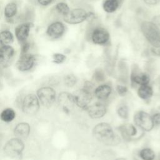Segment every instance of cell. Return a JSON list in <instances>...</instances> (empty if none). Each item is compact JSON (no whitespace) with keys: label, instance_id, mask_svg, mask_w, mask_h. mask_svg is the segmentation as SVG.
<instances>
[{"label":"cell","instance_id":"cell-10","mask_svg":"<svg viewBox=\"0 0 160 160\" xmlns=\"http://www.w3.org/2000/svg\"><path fill=\"white\" fill-rule=\"evenodd\" d=\"M32 23L29 21L22 22L18 24L14 28L15 38L18 43L21 45L28 41L30 35V32Z\"/></svg>","mask_w":160,"mask_h":160},{"label":"cell","instance_id":"cell-13","mask_svg":"<svg viewBox=\"0 0 160 160\" xmlns=\"http://www.w3.org/2000/svg\"><path fill=\"white\" fill-rule=\"evenodd\" d=\"M16 51L11 45H2L0 48V61L1 66L8 68L12 62L15 56Z\"/></svg>","mask_w":160,"mask_h":160},{"label":"cell","instance_id":"cell-12","mask_svg":"<svg viewBox=\"0 0 160 160\" xmlns=\"http://www.w3.org/2000/svg\"><path fill=\"white\" fill-rule=\"evenodd\" d=\"M72 95L76 105L81 108H88L92 98V93L84 88L76 91Z\"/></svg>","mask_w":160,"mask_h":160},{"label":"cell","instance_id":"cell-22","mask_svg":"<svg viewBox=\"0 0 160 160\" xmlns=\"http://www.w3.org/2000/svg\"><path fill=\"white\" fill-rule=\"evenodd\" d=\"M137 94L141 99L148 101L150 99L153 95V89L149 84L141 85L138 88Z\"/></svg>","mask_w":160,"mask_h":160},{"label":"cell","instance_id":"cell-26","mask_svg":"<svg viewBox=\"0 0 160 160\" xmlns=\"http://www.w3.org/2000/svg\"><path fill=\"white\" fill-rule=\"evenodd\" d=\"M16 118V112L11 108L4 109L1 113V119L5 122H10Z\"/></svg>","mask_w":160,"mask_h":160},{"label":"cell","instance_id":"cell-5","mask_svg":"<svg viewBox=\"0 0 160 160\" xmlns=\"http://www.w3.org/2000/svg\"><path fill=\"white\" fill-rule=\"evenodd\" d=\"M134 122L138 127L146 132L151 131L155 126L152 115L144 111H138L134 114Z\"/></svg>","mask_w":160,"mask_h":160},{"label":"cell","instance_id":"cell-23","mask_svg":"<svg viewBox=\"0 0 160 160\" xmlns=\"http://www.w3.org/2000/svg\"><path fill=\"white\" fill-rule=\"evenodd\" d=\"M14 34L8 29H2L0 32V44L2 45H11L14 41Z\"/></svg>","mask_w":160,"mask_h":160},{"label":"cell","instance_id":"cell-33","mask_svg":"<svg viewBox=\"0 0 160 160\" xmlns=\"http://www.w3.org/2000/svg\"><path fill=\"white\" fill-rule=\"evenodd\" d=\"M82 88H84V89L91 92H94V90H95V88H94V85L92 82L90 81H86L84 83V86L82 87Z\"/></svg>","mask_w":160,"mask_h":160},{"label":"cell","instance_id":"cell-28","mask_svg":"<svg viewBox=\"0 0 160 160\" xmlns=\"http://www.w3.org/2000/svg\"><path fill=\"white\" fill-rule=\"evenodd\" d=\"M92 78L95 81L98 82H101L105 80L106 76L104 71L101 69H97L93 73Z\"/></svg>","mask_w":160,"mask_h":160},{"label":"cell","instance_id":"cell-35","mask_svg":"<svg viewBox=\"0 0 160 160\" xmlns=\"http://www.w3.org/2000/svg\"><path fill=\"white\" fill-rule=\"evenodd\" d=\"M144 2L148 5H156L160 2V0H144Z\"/></svg>","mask_w":160,"mask_h":160},{"label":"cell","instance_id":"cell-7","mask_svg":"<svg viewBox=\"0 0 160 160\" xmlns=\"http://www.w3.org/2000/svg\"><path fill=\"white\" fill-rule=\"evenodd\" d=\"M66 31V26L61 21H54L49 24L46 29V36L51 39L61 38Z\"/></svg>","mask_w":160,"mask_h":160},{"label":"cell","instance_id":"cell-34","mask_svg":"<svg viewBox=\"0 0 160 160\" xmlns=\"http://www.w3.org/2000/svg\"><path fill=\"white\" fill-rule=\"evenodd\" d=\"M152 120L155 126H160V112H157L152 115Z\"/></svg>","mask_w":160,"mask_h":160},{"label":"cell","instance_id":"cell-19","mask_svg":"<svg viewBox=\"0 0 160 160\" xmlns=\"http://www.w3.org/2000/svg\"><path fill=\"white\" fill-rule=\"evenodd\" d=\"M118 129L123 139L126 141L130 140L131 138L135 136L138 132L136 128L130 123L121 125L119 127Z\"/></svg>","mask_w":160,"mask_h":160},{"label":"cell","instance_id":"cell-2","mask_svg":"<svg viewBox=\"0 0 160 160\" xmlns=\"http://www.w3.org/2000/svg\"><path fill=\"white\" fill-rule=\"evenodd\" d=\"M87 37L92 44L98 46H106L111 41L109 31L101 25L91 26L88 29Z\"/></svg>","mask_w":160,"mask_h":160},{"label":"cell","instance_id":"cell-37","mask_svg":"<svg viewBox=\"0 0 160 160\" xmlns=\"http://www.w3.org/2000/svg\"><path fill=\"white\" fill-rule=\"evenodd\" d=\"M116 160H126V159H125L124 158H119L116 159Z\"/></svg>","mask_w":160,"mask_h":160},{"label":"cell","instance_id":"cell-9","mask_svg":"<svg viewBox=\"0 0 160 160\" xmlns=\"http://www.w3.org/2000/svg\"><path fill=\"white\" fill-rule=\"evenodd\" d=\"M39 109V100L34 94L26 95L22 102V111L29 115L36 114Z\"/></svg>","mask_w":160,"mask_h":160},{"label":"cell","instance_id":"cell-25","mask_svg":"<svg viewBox=\"0 0 160 160\" xmlns=\"http://www.w3.org/2000/svg\"><path fill=\"white\" fill-rule=\"evenodd\" d=\"M138 155L142 160H154L156 159V154L150 148L141 149L139 151Z\"/></svg>","mask_w":160,"mask_h":160},{"label":"cell","instance_id":"cell-8","mask_svg":"<svg viewBox=\"0 0 160 160\" xmlns=\"http://www.w3.org/2000/svg\"><path fill=\"white\" fill-rule=\"evenodd\" d=\"M37 96L41 104L46 107H51L56 101V91L49 86H44L39 88L37 91Z\"/></svg>","mask_w":160,"mask_h":160},{"label":"cell","instance_id":"cell-16","mask_svg":"<svg viewBox=\"0 0 160 160\" xmlns=\"http://www.w3.org/2000/svg\"><path fill=\"white\" fill-rule=\"evenodd\" d=\"M58 102L65 112H69L75 104L74 96L68 92H62L58 96Z\"/></svg>","mask_w":160,"mask_h":160},{"label":"cell","instance_id":"cell-24","mask_svg":"<svg viewBox=\"0 0 160 160\" xmlns=\"http://www.w3.org/2000/svg\"><path fill=\"white\" fill-rule=\"evenodd\" d=\"M53 9H54V11L58 14L61 16V18H63L64 16H66V15H68L71 11V9L68 4L64 1H59L57 2L54 5Z\"/></svg>","mask_w":160,"mask_h":160},{"label":"cell","instance_id":"cell-1","mask_svg":"<svg viewBox=\"0 0 160 160\" xmlns=\"http://www.w3.org/2000/svg\"><path fill=\"white\" fill-rule=\"evenodd\" d=\"M92 133L98 141L108 145L114 144L117 139L112 126L107 122H101L96 125Z\"/></svg>","mask_w":160,"mask_h":160},{"label":"cell","instance_id":"cell-18","mask_svg":"<svg viewBox=\"0 0 160 160\" xmlns=\"http://www.w3.org/2000/svg\"><path fill=\"white\" fill-rule=\"evenodd\" d=\"M125 0H103L102 8L103 11L108 14L116 12L122 5Z\"/></svg>","mask_w":160,"mask_h":160},{"label":"cell","instance_id":"cell-38","mask_svg":"<svg viewBox=\"0 0 160 160\" xmlns=\"http://www.w3.org/2000/svg\"><path fill=\"white\" fill-rule=\"evenodd\" d=\"M84 1H89V2H94V1H98V0H84Z\"/></svg>","mask_w":160,"mask_h":160},{"label":"cell","instance_id":"cell-6","mask_svg":"<svg viewBox=\"0 0 160 160\" xmlns=\"http://www.w3.org/2000/svg\"><path fill=\"white\" fill-rule=\"evenodd\" d=\"M24 149V144L21 139L12 138L5 144L3 150L4 153L11 158L20 156Z\"/></svg>","mask_w":160,"mask_h":160},{"label":"cell","instance_id":"cell-39","mask_svg":"<svg viewBox=\"0 0 160 160\" xmlns=\"http://www.w3.org/2000/svg\"><path fill=\"white\" fill-rule=\"evenodd\" d=\"M157 160H160V155L158 156V159H157Z\"/></svg>","mask_w":160,"mask_h":160},{"label":"cell","instance_id":"cell-14","mask_svg":"<svg viewBox=\"0 0 160 160\" xmlns=\"http://www.w3.org/2000/svg\"><path fill=\"white\" fill-rule=\"evenodd\" d=\"M130 79L132 84L141 86L149 84L150 76L148 73L141 71L138 66H134L132 69Z\"/></svg>","mask_w":160,"mask_h":160},{"label":"cell","instance_id":"cell-11","mask_svg":"<svg viewBox=\"0 0 160 160\" xmlns=\"http://www.w3.org/2000/svg\"><path fill=\"white\" fill-rule=\"evenodd\" d=\"M36 61V56L30 52L21 54L17 60L16 66L17 69L21 72L29 71L34 66Z\"/></svg>","mask_w":160,"mask_h":160},{"label":"cell","instance_id":"cell-20","mask_svg":"<svg viewBox=\"0 0 160 160\" xmlns=\"http://www.w3.org/2000/svg\"><path fill=\"white\" fill-rule=\"evenodd\" d=\"M112 92V88L108 84H101L95 88L94 96L99 100L104 101L109 98Z\"/></svg>","mask_w":160,"mask_h":160},{"label":"cell","instance_id":"cell-21","mask_svg":"<svg viewBox=\"0 0 160 160\" xmlns=\"http://www.w3.org/2000/svg\"><path fill=\"white\" fill-rule=\"evenodd\" d=\"M30 126L28 123L22 122L18 124L14 129V134L16 138L25 139L28 137L30 133Z\"/></svg>","mask_w":160,"mask_h":160},{"label":"cell","instance_id":"cell-32","mask_svg":"<svg viewBox=\"0 0 160 160\" xmlns=\"http://www.w3.org/2000/svg\"><path fill=\"white\" fill-rule=\"evenodd\" d=\"M36 2L39 6L48 7L52 4L54 2V0H36Z\"/></svg>","mask_w":160,"mask_h":160},{"label":"cell","instance_id":"cell-36","mask_svg":"<svg viewBox=\"0 0 160 160\" xmlns=\"http://www.w3.org/2000/svg\"><path fill=\"white\" fill-rule=\"evenodd\" d=\"M152 22L153 23H154L155 24H156L158 26H160V14L159 15H156L155 16L153 19Z\"/></svg>","mask_w":160,"mask_h":160},{"label":"cell","instance_id":"cell-31","mask_svg":"<svg viewBox=\"0 0 160 160\" xmlns=\"http://www.w3.org/2000/svg\"><path fill=\"white\" fill-rule=\"evenodd\" d=\"M116 91L119 95L122 96L127 94L128 89L126 86L122 84H118L116 86Z\"/></svg>","mask_w":160,"mask_h":160},{"label":"cell","instance_id":"cell-17","mask_svg":"<svg viewBox=\"0 0 160 160\" xmlns=\"http://www.w3.org/2000/svg\"><path fill=\"white\" fill-rule=\"evenodd\" d=\"M89 116L92 119H99L106 113V107L101 102H97L89 106L87 108Z\"/></svg>","mask_w":160,"mask_h":160},{"label":"cell","instance_id":"cell-3","mask_svg":"<svg viewBox=\"0 0 160 160\" xmlns=\"http://www.w3.org/2000/svg\"><path fill=\"white\" fill-rule=\"evenodd\" d=\"M95 14L91 11H86L82 8H76L71 9L68 15L62 18L65 23L76 25L82 23L88 20H93Z\"/></svg>","mask_w":160,"mask_h":160},{"label":"cell","instance_id":"cell-29","mask_svg":"<svg viewBox=\"0 0 160 160\" xmlns=\"http://www.w3.org/2000/svg\"><path fill=\"white\" fill-rule=\"evenodd\" d=\"M64 82L65 85L67 87L71 88L73 87L77 82V78L76 77L71 74L66 75L64 78Z\"/></svg>","mask_w":160,"mask_h":160},{"label":"cell","instance_id":"cell-27","mask_svg":"<svg viewBox=\"0 0 160 160\" xmlns=\"http://www.w3.org/2000/svg\"><path fill=\"white\" fill-rule=\"evenodd\" d=\"M117 112L118 116L123 119H127L129 117V109L126 104H122L119 106Z\"/></svg>","mask_w":160,"mask_h":160},{"label":"cell","instance_id":"cell-30","mask_svg":"<svg viewBox=\"0 0 160 160\" xmlns=\"http://www.w3.org/2000/svg\"><path fill=\"white\" fill-rule=\"evenodd\" d=\"M52 62L57 64H60L63 63L66 59V56L64 54L56 52L52 54Z\"/></svg>","mask_w":160,"mask_h":160},{"label":"cell","instance_id":"cell-4","mask_svg":"<svg viewBox=\"0 0 160 160\" xmlns=\"http://www.w3.org/2000/svg\"><path fill=\"white\" fill-rule=\"evenodd\" d=\"M141 30L148 41L154 48H160V29L152 21H143L141 24Z\"/></svg>","mask_w":160,"mask_h":160},{"label":"cell","instance_id":"cell-15","mask_svg":"<svg viewBox=\"0 0 160 160\" xmlns=\"http://www.w3.org/2000/svg\"><path fill=\"white\" fill-rule=\"evenodd\" d=\"M19 6L16 1L8 2L4 7L3 15L6 21L12 22L18 18Z\"/></svg>","mask_w":160,"mask_h":160}]
</instances>
